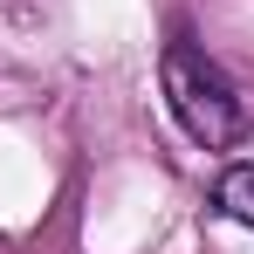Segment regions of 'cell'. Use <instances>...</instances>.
<instances>
[{"label":"cell","mask_w":254,"mask_h":254,"mask_svg":"<svg viewBox=\"0 0 254 254\" xmlns=\"http://www.w3.org/2000/svg\"><path fill=\"white\" fill-rule=\"evenodd\" d=\"M213 206L227 213V220H241V227H254V165H227V172H220Z\"/></svg>","instance_id":"2"},{"label":"cell","mask_w":254,"mask_h":254,"mask_svg":"<svg viewBox=\"0 0 254 254\" xmlns=\"http://www.w3.org/2000/svg\"><path fill=\"white\" fill-rule=\"evenodd\" d=\"M158 76H165V103H172V117L186 124V137H192V144L227 151V144L241 137V124H248V117H241V96H234L227 69L213 62L206 48H192L186 35H179V42H165Z\"/></svg>","instance_id":"1"}]
</instances>
